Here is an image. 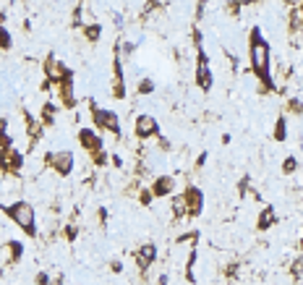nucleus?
I'll return each mask as SVG.
<instances>
[{"instance_id":"22","label":"nucleus","mask_w":303,"mask_h":285,"mask_svg":"<svg viewBox=\"0 0 303 285\" xmlns=\"http://www.w3.org/2000/svg\"><path fill=\"white\" fill-rule=\"evenodd\" d=\"M37 282H40V285H48V275H44V272H42V275L37 278Z\"/></svg>"},{"instance_id":"1","label":"nucleus","mask_w":303,"mask_h":285,"mask_svg":"<svg viewBox=\"0 0 303 285\" xmlns=\"http://www.w3.org/2000/svg\"><path fill=\"white\" fill-rule=\"evenodd\" d=\"M248 58H251V68L264 82V86H272V78H270V42L262 37V29H251Z\"/></svg>"},{"instance_id":"8","label":"nucleus","mask_w":303,"mask_h":285,"mask_svg":"<svg viewBox=\"0 0 303 285\" xmlns=\"http://www.w3.org/2000/svg\"><path fill=\"white\" fill-rule=\"evenodd\" d=\"M160 134V126L157 120L152 116H138L136 120V136H142V139H146V136H157Z\"/></svg>"},{"instance_id":"24","label":"nucleus","mask_w":303,"mask_h":285,"mask_svg":"<svg viewBox=\"0 0 303 285\" xmlns=\"http://www.w3.org/2000/svg\"><path fill=\"white\" fill-rule=\"evenodd\" d=\"M300 8H303V6H300Z\"/></svg>"},{"instance_id":"7","label":"nucleus","mask_w":303,"mask_h":285,"mask_svg":"<svg viewBox=\"0 0 303 285\" xmlns=\"http://www.w3.org/2000/svg\"><path fill=\"white\" fill-rule=\"evenodd\" d=\"M196 78H199L202 89H212V71H209V58L206 52L199 50V68H196Z\"/></svg>"},{"instance_id":"4","label":"nucleus","mask_w":303,"mask_h":285,"mask_svg":"<svg viewBox=\"0 0 303 285\" xmlns=\"http://www.w3.org/2000/svg\"><path fill=\"white\" fill-rule=\"evenodd\" d=\"M183 202H186V214H191V218H196V214L202 212V204H204V199H202V191L196 188V186L186 188V194H183Z\"/></svg>"},{"instance_id":"3","label":"nucleus","mask_w":303,"mask_h":285,"mask_svg":"<svg viewBox=\"0 0 303 285\" xmlns=\"http://www.w3.org/2000/svg\"><path fill=\"white\" fill-rule=\"evenodd\" d=\"M94 120H97V126H100V128H104V131H112L115 136L120 134L118 116H115L112 110H100V108H94Z\"/></svg>"},{"instance_id":"6","label":"nucleus","mask_w":303,"mask_h":285,"mask_svg":"<svg viewBox=\"0 0 303 285\" xmlns=\"http://www.w3.org/2000/svg\"><path fill=\"white\" fill-rule=\"evenodd\" d=\"M50 165H55V170L60 176H68L74 170V154L71 152H55V154H48Z\"/></svg>"},{"instance_id":"9","label":"nucleus","mask_w":303,"mask_h":285,"mask_svg":"<svg viewBox=\"0 0 303 285\" xmlns=\"http://www.w3.org/2000/svg\"><path fill=\"white\" fill-rule=\"evenodd\" d=\"M60 100H63V105H74V78H71V74H66L63 82H60Z\"/></svg>"},{"instance_id":"12","label":"nucleus","mask_w":303,"mask_h":285,"mask_svg":"<svg viewBox=\"0 0 303 285\" xmlns=\"http://www.w3.org/2000/svg\"><path fill=\"white\" fill-rule=\"evenodd\" d=\"M154 254H157V248L154 246H144L142 248V252H138V264H142V267H146V264H152V262H154Z\"/></svg>"},{"instance_id":"5","label":"nucleus","mask_w":303,"mask_h":285,"mask_svg":"<svg viewBox=\"0 0 303 285\" xmlns=\"http://www.w3.org/2000/svg\"><path fill=\"white\" fill-rule=\"evenodd\" d=\"M78 142H81V146H84V150H89L94 157L102 152V136H97L92 128H81V131H78Z\"/></svg>"},{"instance_id":"19","label":"nucleus","mask_w":303,"mask_h":285,"mask_svg":"<svg viewBox=\"0 0 303 285\" xmlns=\"http://www.w3.org/2000/svg\"><path fill=\"white\" fill-rule=\"evenodd\" d=\"M6 146H8V136H6V134H0V157L6 154Z\"/></svg>"},{"instance_id":"10","label":"nucleus","mask_w":303,"mask_h":285,"mask_svg":"<svg viewBox=\"0 0 303 285\" xmlns=\"http://www.w3.org/2000/svg\"><path fill=\"white\" fill-rule=\"evenodd\" d=\"M66 74H68V71L63 68V63H58L55 58H48V76H50V78H60V82H63Z\"/></svg>"},{"instance_id":"13","label":"nucleus","mask_w":303,"mask_h":285,"mask_svg":"<svg viewBox=\"0 0 303 285\" xmlns=\"http://www.w3.org/2000/svg\"><path fill=\"white\" fill-rule=\"evenodd\" d=\"M172 191V178H160L157 180V186H154V194L157 196H165V194Z\"/></svg>"},{"instance_id":"20","label":"nucleus","mask_w":303,"mask_h":285,"mask_svg":"<svg viewBox=\"0 0 303 285\" xmlns=\"http://www.w3.org/2000/svg\"><path fill=\"white\" fill-rule=\"evenodd\" d=\"M0 42H3V48H8V44H10V37H8L6 29H0Z\"/></svg>"},{"instance_id":"21","label":"nucleus","mask_w":303,"mask_h":285,"mask_svg":"<svg viewBox=\"0 0 303 285\" xmlns=\"http://www.w3.org/2000/svg\"><path fill=\"white\" fill-rule=\"evenodd\" d=\"M142 202H144V204L152 202V191H142Z\"/></svg>"},{"instance_id":"2","label":"nucleus","mask_w":303,"mask_h":285,"mask_svg":"<svg viewBox=\"0 0 303 285\" xmlns=\"http://www.w3.org/2000/svg\"><path fill=\"white\" fill-rule=\"evenodd\" d=\"M6 212L16 220V225L24 228L26 233H34V210H32V204H26V202H16V204H10Z\"/></svg>"},{"instance_id":"23","label":"nucleus","mask_w":303,"mask_h":285,"mask_svg":"<svg viewBox=\"0 0 303 285\" xmlns=\"http://www.w3.org/2000/svg\"><path fill=\"white\" fill-rule=\"evenodd\" d=\"M3 128H6V120H3V118H0V131H3Z\"/></svg>"},{"instance_id":"15","label":"nucleus","mask_w":303,"mask_h":285,"mask_svg":"<svg viewBox=\"0 0 303 285\" xmlns=\"http://www.w3.org/2000/svg\"><path fill=\"white\" fill-rule=\"evenodd\" d=\"M285 136H288V123H285V118H280V120H277V126H274V139H277V142H282Z\"/></svg>"},{"instance_id":"17","label":"nucleus","mask_w":303,"mask_h":285,"mask_svg":"<svg viewBox=\"0 0 303 285\" xmlns=\"http://www.w3.org/2000/svg\"><path fill=\"white\" fill-rule=\"evenodd\" d=\"M152 89H154V84H152V82H142V84H138V92H142V94L152 92Z\"/></svg>"},{"instance_id":"14","label":"nucleus","mask_w":303,"mask_h":285,"mask_svg":"<svg viewBox=\"0 0 303 285\" xmlns=\"http://www.w3.org/2000/svg\"><path fill=\"white\" fill-rule=\"evenodd\" d=\"M272 222H274V210H272V207H266V210L262 212V218H259V228L264 230V228H270Z\"/></svg>"},{"instance_id":"18","label":"nucleus","mask_w":303,"mask_h":285,"mask_svg":"<svg viewBox=\"0 0 303 285\" xmlns=\"http://www.w3.org/2000/svg\"><path fill=\"white\" fill-rule=\"evenodd\" d=\"M86 37H89V40H97V37H100V26H89V29H86Z\"/></svg>"},{"instance_id":"16","label":"nucleus","mask_w":303,"mask_h":285,"mask_svg":"<svg viewBox=\"0 0 303 285\" xmlns=\"http://www.w3.org/2000/svg\"><path fill=\"white\" fill-rule=\"evenodd\" d=\"M296 168H298V160H293V157H288V160H285V165H282L285 173H296Z\"/></svg>"},{"instance_id":"11","label":"nucleus","mask_w":303,"mask_h":285,"mask_svg":"<svg viewBox=\"0 0 303 285\" xmlns=\"http://www.w3.org/2000/svg\"><path fill=\"white\" fill-rule=\"evenodd\" d=\"M3 165H6L8 170H18V168H21V154H18L16 150H8V152L3 154Z\"/></svg>"}]
</instances>
